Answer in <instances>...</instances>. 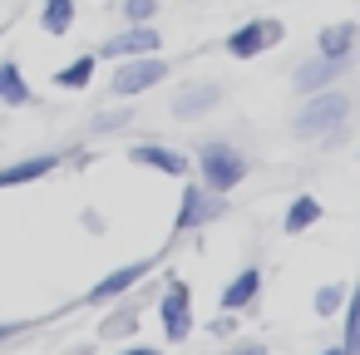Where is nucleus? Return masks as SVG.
Returning <instances> with one entry per match:
<instances>
[{
    "instance_id": "f8f14e48",
    "label": "nucleus",
    "mask_w": 360,
    "mask_h": 355,
    "mask_svg": "<svg viewBox=\"0 0 360 355\" xmlns=\"http://www.w3.org/2000/svg\"><path fill=\"white\" fill-rule=\"evenodd\" d=\"M60 158L55 153H40V158H25V163H11V168H0V188H20V183H35L55 168Z\"/></svg>"
},
{
    "instance_id": "f3484780",
    "label": "nucleus",
    "mask_w": 360,
    "mask_h": 355,
    "mask_svg": "<svg viewBox=\"0 0 360 355\" xmlns=\"http://www.w3.org/2000/svg\"><path fill=\"white\" fill-rule=\"evenodd\" d=\"M316 217H321V202H316V198H296V202L286 207V222H281V227H286V232H306Z\"/></svg>"
},
{
    "instance_id": "4468645a",
    "label": "nucleus",
    "mask_w": 360,
    "mask_h": 355,
    "mask_svg": "<svg viewBox=\"0 0 360 355\" xmlns=\"http://www.w3.org/2000/svg\"><path fill=\"white\" fill-rule=\"evenodd\" d=\"M217 99H222V89H217V84H198V89H188V94H178V99H173V114H178V119H198V114H202V109H212Z\"/></svg>"
},
{
    "instance_id": "bb28decb",
    "label": "nucleus",
    "mask_w": 360,
    "mask_h": 355,
    "mask_svg": "<svg viewBox=\"0 0 360 355\" xmlns=\"http://www.w3.org/2000/svg\"><path fill=\"white\" fill-rule=\"evenodd\" d=\"M20 330V321H0V340H6V335H15Z\"/></svg>"
},
{
    "instance_id": "6ab92c4d",
    "label": "nucleus",
    "mask_w": 360,
    "mask_h": 355,
    "mask_svg": "<svg viewBox=\"0 0 360 355\" xmlns=\"http://www.w3.org/2000/svg\"><path fill=\"white\" fill-rule=\"evenodd\" d=\"M345 355H360V286L350 291V306H345Z\"/></svg>"
},
{
    "instance_id": "1a4fd4ad",
    "label": "nucleus",
    "mask_w": 360,
    "mask_h": 355,
    "mask_svg": "<svg viewBox=\"0 0 360 355\" xmlns=\"http://www.w3.org/2000/svg\"><path fill=\"white\" fill-rule=\"evenodd\" d=\"M148 50H158V30H148V25H134L129 35H114V40L104 45V60H124V55H148Z\"/></svg>"
},
{
    "instance_id": "2eb2a0df",
    "label": "nucleus",
    "mask_w": 360,
    "mask_h": 355,
    "mask_svg": "<svg viewBox=\"0 0 360 355\" xmlns=\"http://www.w3.org/2000/svg\"><path fill=\"white\" fill-rule=\"evenodd\" d=\"M89 79H94V55H79V60H70V65L55 75V84H60V89H84Z\"/></svg>"
},
{
    "instance_id": "7ed1b4c3",
    "label": "nucleus",
    "mask_w": 360,
    "mask_h": 355,
    "mask_svg": "<svg viewBox=\"0 0 360 355\" xmlns=\"http://www.w3.org/2000/svg\"><path fill=\"white\" fill-rule=\"evenodd\" d=\"M163 79H168V60L148 55V60H134V65H124V70L109 79V94H114V99H134V94H143V89L163 84Z\"/></svg>"
},
{
    "instance_id": "6e6552de",
    "label": "nucleus",
    "mask_w": 360,
    "mask_h": 355,
    "mask_svg": "<svg viewBox=\"0 0 360 355\" xmlns=\"http://www.w3.org/2000/svg\"><path fill=\"white\" fill-rule=\"evenodd\" d=\"M143 276H148V262H129V266L109 271V276L89 291V301H94V306H99V301H114V296H124V291H129L134 281H143Z\"/></svg>"
},
{
    "instance_id": "20e7f679",
    "label": "nucleus",
    "mask_w": 360,
    "mask_h": 355,
    "mask_svg": "<svg viewBox=\"0 0 360 355\" xmlns=\"http://www.w3.org/2000/svg\"><path fill=\"white\" fill-rule=\"evenodd\" d=\"M276 40H281V25H276V20H247L242 30L227 35V55H232V60H252V55L271 50Z\"/></svg>"
},
{
    "instance_id": "5701e85b",
    "label": "nucleus",
    "mask_w": 360,
    "mask_h": 355,
    "mask_svg": "<svg viewBox=\"0 0 360 355\" xmlns=\"http://www.w3.org/2000/svg\"><path fill=\"white\" fill-rule=\"evenodd\" d=\"M227 355H266V345H257V340H247V345H232Z\"/></svg>"
},
{
    "instance_id": "412c9836",
    "label": "nucleus",
    "mask_w": 360,
    "mask_h": 355,
    "mask_svg": "<svg viewBox=\"0 0 360 355\" xmlns=\"http://www.w3.org/2000/svg\"><path fill=\"white\" fill-rule=\"evenodd\" d=\"M340 301H345V291H340V286H321V291H316V301H311V306H316V311H321V316H330V311H335V306H340Z\"/></svg>"
},
{
    "instance_id": "cd10ccee",
    "label": "nucleus",
    "mask_w": 360,
    "mask_h": 355,
    "mask_svg": "<svg viewBox=\"0 0 360 355\" xmlns=\"http://www.w3.org/2000/svg\"><path fill=\"white\" fill-rule=\"evenodd\" d=\"M326 355H345V350H326Z\"/></svg>"
},
{
    "instance_id": "9b49d317",
    "label": "nucleus",
    "mask_w": 360,
    "mask_h": 355,
    "mask_svg": "<svg viewBox=\"0 0 360 355\" xmlns=\"http://www.w3.org/2000/svg\"><path fill=\"white\" fill-rule=\"evenodd\" d=\"M217 212H222V202H212V198H207V188H188L183 212H178V227H202V222H212Z\"/></svg>"
},
{
    "instance_id": "a878e982",
    "label": "nucleus",
    "mask_w": 360,
    "mask_h": 355,
    "mask_svg": "<svg viewBox=\"0 0 360 355\" xmlns=\"http://www.w3.org/2000/svg\"><path fill=\"white\" fill-rule=\"evenodd\" d=\"M119 355H158L153 345H129V350H119Z\"/></svg>"
},
{
    "instance_id": "0eeeda50",
    "label": "nucleus",
    "mask_w": 360,
    "mask_h": 355,
    "mask_svg": "<svg viewBox=\"0 0 360 355\" xmlns=\"http://www.w3.org/2000/svg\"><path fill=\"white\" fill-rule=\"evenodd\" d=\"M129 158L143 163V168H158V173H168V178H183V173H188V158H183L178 148H163V143H139Z\"/></svg>"
},
{
    "instance_id": "dca6fc26",
    "label": "nucleus",
    "mask_w": 360,
    "mask_h": 355,
    "mask_svg": "<svg viewBox=\"0 0 360 355\" xmlns=\"http://www.w3.org/2000/svg\"><path fill=\"white\" fill-rule=\"evenodd\" d=\"M0 99H6V104H30V89H25L20 65H0Z\"/></svg>"
},
{
    "instance_id": "f03ea898",
    "label": "nucleus",
    "mask_w": 360,
    "mask_h": 355,
    "mask_svg": "<svg viewBox=\"0 0 360 355\" xmlns=\"http://www.w3.org/2000/svg\"><path fill=\"white\" fill-rule=\"evenodd\" d=\"M345 114H350V99H345V94H335V89H330V94L321 89V94H316V99L296 114V138H316V134L335 129Z\"/></svg>"
},
{
    "instance_id": "423d86ee",
    "label": "nucleus",
    "mask_w": 360,
    "mask_h": 355,
    "mask_svg": "<svg viewBox=\"0 0 360 355\" xmlns=\"http://www.w3.org/2000/svg\"><path fill=\"white\" fill-rule=\"evenodd\" d=\"M345 70V60H330V55H316V60H306L301 70H296V89L301 94H321L335 75Z\"/></svg>"
},
{
    "instance_id": "b1692460",
    "label": "nucleus",
    "mask_w": 360,
    "mask_h": 355,
    "mask_svg": "<svg viewBox=\"0 0 360 355\" xmlns=\"http://www.w3.org/2000/svg\"><path fill=\"white\" fill-rule=\"evenodd\" d=\"M119 124H129V119H119V114H104L94 129H99V134H109V129H119Z\"/></svg>"
},
{
    "instance_id": "ddd939ff",
    "label": "nucleus",
    "mask_w": 360,
    "mask_h": 355,
    "mask_svg": "<svg viewBox=\"0 0 360 355\" xmlns=\"http://www.w3.org/2000/svg\"><path fill=\"white\" fill-rule=\"evenodd\" d=\"M350 50H355V25H350V20L326 25L321 40H316V55H330V60H350Z\"/></svg>"
},
{
    "instance_id": "4be33fe9",
    "label": "nucleus",
    "mask_w": 360,
    "mask_h": 355,
    "mask_svg": "<svg viewBox=\"0 0 360 355\" xmlns=\"http://www.w3.org/2000/svg\"><path fill=\"white\" fill-rule=\"evenodd\" d=\"M153 11H158V0H129V6H124V15H129L134 25H148Z\"/></svg>"
},
{
    "instance_id": "aec40b11",
    "label": "nucleus",
    "mask_w": 360,
    "mask_h": 355,
    "mask_svg": "<svg viewBox=\"0 0 360 355\" xmlns=\"http://www.w3.org/2000/svg\"><path fill=\"white\" fill-rule=\"evenodd\" d=\"M134 325H139V311H134V306H119V311L104 321V335H124V330H134Z\"/></svg>"
},
{
    "instance_id": "39448f33",
    "label": "nucleus",
    "mask_w": 360,
    "mask_h": 355,
    "mask_svg": "<svg viewBox=\"0 0 360 355\" xmlns=\"http://www.w3.org/2000/svg\"><path fill=\"white\" fill-rule=\"evenodd\" d=\"M163 335L168 340H188V330H193V301H188V286L178 281V276H168V291H163Z\"/></svg>"
},
{
    "instance_id": "a211bd4d",
    "label": "nucleus",
    "mask_w": 360,
    "mask_h": 355,
    "mask_svg": "<svg viewBox=\"0 0 360 355\" xmlns=\"http://www.w3.org/2000/svg\"><path fill=\"white\" fill-rule=\"evenodd\" d=\"M40 20H45L50 35H65V30L75 25V0H45V15H40Z\"/></svg>"
},
{
    "instance_id": "f257e3e1",
    "label": "nucleus",
    "mask_w": 360,
    "mask_h": 355,
    "mask_svg": "<svg viewBox=\"0 0 360 355\" xmlns=\"http://www.w3.org/2000/svg\"><path fill=\"white\" fill-rule=\"evenodd\" d=\"M247 178V158L232 143H207L202 148V188L207 193H232Z\"/></svg>"
},
{
    "instance_id": "393cba45",
    "label": "nucleus",
    "mask_w": 360,
    "mask_h": 355,
    "mask_svg": "<svg viewBox=\"0 0 360 355\" xmlns=\"http://www.w3.org/2000/svg\"><path fill=\"white\" fill-rule=\"evenodd\" d=\"M212 330H217V335H232V330H237V321H232V316H222V321H212Z\"/></svg>"
},
{
    "instance_id": "9d476101",
    "label": "nucleus",
    "mask_w": 360,
    "mask_h": 355,
    "mask_svg": "<svg viewBox=\"0 0 360 355\" xmlns=\"http://www.w3.org/2000/svg\"><path fill=\"white\" fill-rule=\"evenodd\" d=\"M257 291H262V271H257V266L237 271V276H232V286H222V311H242V306H252V301H257Z\"/></svg>"
}]
</instances>
